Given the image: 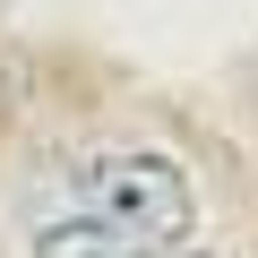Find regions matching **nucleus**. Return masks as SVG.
Returning a JSON list of instances; mask_svg holds the SVG:
<instances>
[{
	"instance_id": "f257e3e1",
	"label": "nucleus",
	"mask_w": 258,
	"mask_h": 258,
	"mask_svg": "<svg viewBox=\"0 0 258 258\" xmlns=\"http://www.w3.org/2000/svg\"><path fill=\"white\" fill-rule=\"evenodd\" d=\"M78 224H95L120 258H155L189 232L198 215V189L189 172L164 155V147H86L69 164V198H60Z\"/></svg>"
},
{
	"instance_id": "f03ea898",
	"label": "nucleus",
	"mask_w": 258,
	"mask_h": 258,
	"mask_svg": "<svg viewBox=\"0 0 258 258\" xmlns=\"http://www.w3.org/2000/svg\"><path fill=\"white\" fill-rule=\"evenodd\" d=\"M155 258H181V249H155Z\"/></svg>"
}]
</instances>
